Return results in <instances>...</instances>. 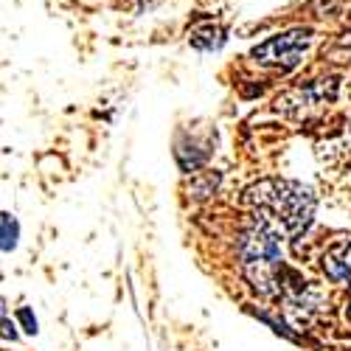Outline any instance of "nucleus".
I'll return each mask as SVG.
<instances>
[{
    "label": "nucleus",
    "mask_w": 351,
    "mask_h": 351,
    "mask_svg": "<svg viewBox=\"0 0 351 351\" xmlns=\"http://www.w3.org/2000/svg\"><path fill=\"white\" fill-rule=\"evenodd\" d=\"M239 265L245 278L258 295H298L306 289V281H301L284 265V250H281V230L270 225L267 219L253 217V222L242 230L239 245Z\"/></svg>",
    "instance_id": "obj_1"
},
{
    "label": "nucleus",
    "mask_w": 351,
    "mask_h": 351,
    "mask_svg": "<svg viewBox=\"0 0 351 351\" xmlns=\"http://www.w3.org/2000/svg\"><path fill=\"white\" fill-rule=\"evenodd\" d=\"M245 202L253 208L256 217L276 225L284 237H298V233H304L312 225L315 208H317L312 189H306L304 183H295V180H278V178L253 183L245 191Z\"/></svg>",
    "instance_id": "obj_2"
},
{
    "label": "nucleus",
    "mask_w": 351,
    "mask_h": 351,
    "mask_svg": "<svg viewBox=\"0 0 351 351\" xmlns=\"http://www.w3.org/2000/svg\"><path fill=\"white\" fill-rule=\"evenodd\" d=\"M312 40H315L312 28H289V32H284V34H276V37H270L265 43H258L250 51V56L265 68L292 71V68L301 65V60H304V53L309 51Z\"/></svg>",
    "instance_id": "obj_3"
},
{
    "label": "nucleus",
    "mask_w": 351,
    "mask_h": 351,
    "mask_svg": "<svg viewBox=\"0 0 351 351\" xmlns=\"http://www.w3.org/2000/svg\"><path fill=\"white\" fill-rule=\"evenodd\" d=\"M337 96V79H317V82H309L298 90H292L287 96H281L276 104L278 110H306V107H317V104H326Z\"/></svg>",
    "instance_id": "obj_4"
},
{
    "label": "nucleus",
    "mask_w": 351,
    "mask_h": 351,
    "mask_svg": "<svg viewBox=\"0 0 351 351\" xmlns=\"http://www.w3.org/2000/svg\"><path fill=\"white\" fill-rule=\"evenodd\" d=\"M320 267H324L329 281L351 287V239L335 242L324 256H320Z\"/></svg>",
    "instance_id": "obj_5"
},
{
    "label": "nucleus",
    "mask_w": 351,
    "mask_h": 351,
    "mask_svg": "<svg viewBox=\"0 0 351 351\" xmlns=\"http://www.w3.org/2000/svg\"><path fill=\"white\" fill-rule=\"evenodd\" d=\"M222 43H225V32H222V28L208 25V28H197V32H191V45H197L202 51L219 48Z\"/></svg>",
    "instance_id": "obj_6"
},
{
    "label": "nucleus",
    "mask_w": 351,
    "mask_h": 351,
    "mask_svg": "<svg viewBox=\"0 0 351 351\" xmlns=\"http://www.w3.org/2000/svg\"><path fill=\"white\" fill-rule=\"evenodd\" d=\"M217 186H219V174L217 171H202V174H197V178L191 180V194L197 199L211 197L217 191Z\"/></svg>",
    "instance_id": "obj_7"
},
{
    "label": "nucleus",
    "mask_w": 351,
    "mask_h": 351,
    "mask_svg": "<svg viewBox=\"0 0 351 351\" xmlns=\"http://www.w3.org/2000/svg\"><path fill=\"white\" fill-rule=\"evenodd\" d=\"M0 228H3V250H14L17 247V239H20V225L12 214H3V219H0Z\"/></svg>",
    "instance_id": "obj_8"
},
{
    "label": "nucleus",
    "mask_w": 351,
    "mask_h": 351,
    "mask_svg": "<svg viewBox=\"0 0 351 351\" xmlns=\"http://www.w3.org/2000/svg\"><path fill=\"white\" fill-rule=\"evenodd\" d=\"M17 317H20V324H23V329H25L28 335H37V317L32 315V309H28V306H23Z\"/></svg>",
    "instance_id": "obj_9"
},
{
    "label": "nucleus",
    "mask_w": 351,
    "mask_h": 351,
    "mask_svg": "<svg viewBox=\"0 0 351 351\" xmlns=\"http://www.w3.org/2000/svg\"><path fill=\"white\" fill-rule=\"evenodd\" d=\"M3 326H6V332H3V335H6V340H9V337L14 340V337H17V332H14V326L9 324V312H3Z\"/></svg>",
    "instance_id": "obj_10"
},
{
    "label": "nucleus",
    "mask_w": 351,
    "mask_h": 351,
    "mask_svg": "<svg viewBox=\"0 0 351 351\" xmlns=\"http://www.w3.org/2000/svg\"><path fill=\"white\" fill-rule=\"evenodd\" d=\"M348 317H351V304H348Z\"/></svg>",
    "instance_id": "obj_11"
}]
</instances>
